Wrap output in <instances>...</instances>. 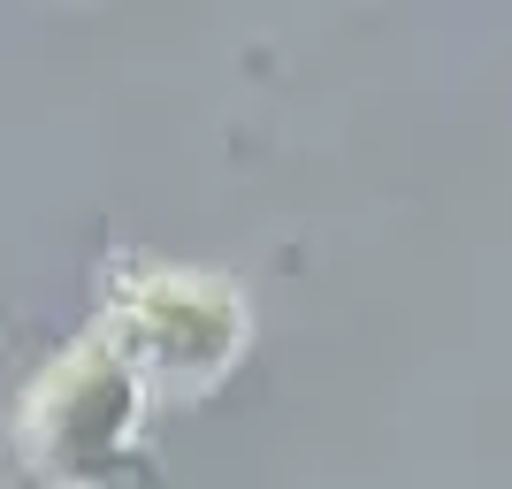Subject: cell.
<instances>
[{
  "mask_svg": "<svg viewBox=\"0 0 512 489\" xmlns=\"http://www.w3.org/2000/svg\"><path fill=\"white\" fill-rule=\"evenodd\" d=\"M146 375L123 360L107 329H85L23 383L16 398V459L46 489H115L146 436Z\"/></svg>",
  "mask_w": 512,
  "mask_h": 489,
  "instance_id": "1",
  "label": "cell"
},
{
  "mask_svg": "<svg viewBox=\"0 0 512 489\" xmlns=\"http://www.w3.org/2000/svg\"><path fill=\"white\" fill-rule=\"evenodd\" d=\"M100 329L123 344V360L146 375V390H176V398H207L214 383H230V367L253 344V298L214 268H184V260H130L107 283Z\"/></svg>",
  "mask_w": 512,
  "mask_h": 489,
  "instance_id": "2",
  "label": "cell"
}]
</instances>
